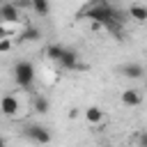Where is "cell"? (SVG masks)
I'll use <instances>...</instances> for the list:
<instances>
[{"label": "cell", "mask_w": 147, "mask_h": 147, "mask_svg": "<svg viewBox=\"0 0 147 147\" xmlns=\"http://www.w3.org/2000/svg\"><path fill=\"white\" fill-rule=\"evenodd\" d=\"M21 18V9L14 5V0H5L0 5V23H16Z\"/></svg>", "instance_id": "4"}, {"label": "cell", "mask_w": 147, "mask_h": 147, "mask_svg": "<svg viewBox=\"0 0 147 147\" xmlns=\"http://www.w3.org/2000/svg\"><path fill=\"white\" fill-rule=\"evenodd\" d=\"M129 18H133L136 23H145L147 21V7L145 5H131L129 7Z\"/></svg>", "instance_id": "10"}, {"label": "cell", "mask_w": 147, "mask_h": 147, "mask_svg": "<svg viewBox=\"0 0 147 147\" xmlns=\"http://www.w3.org/2000/svg\"><path fill=\"white\" fill-rule=\"evenodd\" d=\"M5 142H7V140H5V138H2V136H0V147H2V145H5Z\"/></svg>", "instance_id": "20"}, {"label": "cell", "mask_w": 147, "mask_h": 147, "mask_svg": "<svg viewBox=\"0 0 147 147\" xmlns=\"http://www.w3.org/2000/svg\"><path fill=\"white\" fill-rule=\"evenodd\" d=\"M14 5L18 9H28V7H32V0H14Z\"/></svg>", "instance_id": "16"}, {"label": "cell", "mask_w": 147, "mask_h": 147, "mask_svg": "<svg viewBox=\"0 0 147 147\" xmlns=\"http://www.w3.org/2000/svg\"><path fill=\"white\" fill-rule=\"evenodd\" d=\"M119 74L126 76V78H140V76L145 74V67H142L140 62H126V64L119 67Z\"/></svg>", "instance_id": "8"}, {"label": "cell", "mask_w": 147, "mask_h": 147, "mask_svg": "<svg viewBox=\"0 0 147 147\" xmlns=\"http://www.w3.org/2000/svg\"><path fill=\"white\" fill-rule=\"evenodd\" d=\"M80 16H87L90 21H94V23L103 25L106 30H110V32L119 34L122 14H119L115 7H110L108 2H103V0H96V2H92L87 9H83V11H80Z\"/></svg>", "instance_id": "1"}, {"label": "cell", "mask_w": 147, "mask_h": 147, "mask_svg": "<svg viewBox=\"0 0 147 147\" xmlns=\"http://www.w3.org/2000/svg\"><path fill=\"white\" fill-rule=\"evenodd\" d=\"M122 103L124 106H129V108H136V106H140L142 103V92L140 90H136V87H129V90H124L122 92Z\"/></svg>", "instance_id": "6"}, {"label": "cell", "mask_w": 147, "mask_h": 147, "mask_svg": "<svg viewBox=\"0 0 147 147\" xmlns=\"http://www.w3.org/2000/svg\"><path fill=\"white\" fill-rule=\"evenodd\" d=\"M64 51H67V48H64L62 44H51V46L46 48V57H48V60H55V62H60V57L64 55Z\"/></svg>", "instance_id": "11"}, {"label": "cell", "mask_w": 147, "mask_h": 147, "mask_svg": "<svg viewBox=\"0 0 147 147\" xmlns=\"http://www.w3.org/2000/svg\"><path fill=\"white\" fill-rule=\"evenodd\" d=\"M145 90H147V80H145Z\"/></svg>", "instance_id": "21"}, {"label": "cell", "mask_w": 147, "mask_h": 147, "mask_svg": "<svg viewBox=\"0 0 147 147\" xmlns=\"http://www.w3.org/2000/svg\"><path fill=\"white\" fill-rule=\"evenodd\" d=\"M2 2H5V0H0V5H2Z\"/></svg>", "instance_id": "22"}, {"label": "cell", "mask_w": 147, "mask_h": 147, "mask_svg": "<svg viewBox=\"0 0 147 147\" xmlns=\"http://www.w3.org/2000/svg\"><path fill=\"white\" fill-rule=\"evenodd\" d=\"M25 138L32 140V142H37V145H48V142H51V133H48V129L41 126V124H30V126H25Z\"/></svg>", "instance_id": "3"}, {"label": "cell", "mask_w": 147, "mask_h": 147, "mask_svg": "<svg viewBox=\"0 0 147 147\" xmlns=\"http://www.w3.org/2000/svg\"><path fill=\"white\" fill-rule=\"evenodd\" d=\"M14 80L23 90L32 87V83H34V67H32V62H28V60L16 62L14 64Z\"/></svg>", "instance_id": "2"}, {"label": "cell", "mask_w": 147, "mask_h": 147, "mask_svg": "<svg viewBox=\"0 0 147 147\" xmlns=\"http://www.w3.org/2000/svg\"><path fill=\"white\" fill-rule=\"evenodd\" d=\"M85 119L90 122V124H101L103 122V110L99 108V106H90V108H85Z\"/></svg>", "instance_id": "9"}, {"label": "cell", "mask_w": 147, "mask_h": 147, "mask_svg": "<svg viewBox=\"0 0 147 147\" xmlns=\"http://www.w3.org/2000/svg\"><path fill=\"white\" fill-rule=\"evenodd\" d=\"M18 110H21V101H18L14 94L0 96V113H2L5 117H14V115H18Z\"/></svg>", "instance_id": "5"}, {"label": "cell", "mask_w": 147, "mask_h": 147, "mask_svg": "<svg viewBox=\"0 0 147 147\" xmlns=\"http://www.w3.org/2000/svg\"><path fill=\"white\" fill-rule=\"evenodd\" d=\"M37 16H48V11H51V5H48V0H32V7H30Z\"/></svg>", "instance_id": "13"}, {"label": "cell", "mask_w": 147, "mask_h": 147, "mask_svg": "<svg viewBox=\"0 0 147 147\" xmlns=\"http://www.w3.org/2000/svg\"><path fill=\"white\" fill-rule=\"evenodd\" d=\"M7 51H11V39L9 37L0 39V53H7Z\"/></svg>", "instance_id": "15"}, {"label": "cell", "mask_w": 147, "mask_h": 147, "mask_svg": "<svg viewBox=\"0 0 147 147\" xmlns=\"http://www.w3.org/2000/svg\"><path fill=\"white\" fill-rule=\"evenodd\" d=\"M32 108H34L39 115H46V113H48V108H51V103H48V99H46L44 94H37V96H34V101H32Z\"/></svg>", "instance_id": "12"}, {"label": "cell", "mask_w": 147, "mask_h": 147, "mask_svg": "<svg viewBox=\"0 0 147 147\" xmlns=\"http://www.w3.org/2000/svg\"><path fill=\"white\" fill-rule=\"evenodd\" d=\"M21 39H23V41H39V39H41V30H39V28H34V25H30V28H25V30H23Z\"/></svg>", "instance_id": "14"}, {"label": "cell", "mask_w": 147, "mask_h": 147, "mask_svg": "<svg viewBox=\"0 0 147 147\" xmlns=\"http://www.w3.org/2000/svg\"><path fill=\"white\" fill-rule=\"evenodd\" d=\"M76 117H78V108H71L69 110V119H76Z\"/></svg>", "instance_id": "18"}, {"label": "cell", "mask_w": 147, "mask_h": 147, "mask_svg": "<svg viewBox=\"0 0 147 147\" xmlns=\"http://www.w3.org/2000/svg\"><path fill=\"white\" fill-rule=\"evenodd\" d=\"M60 67L62 69H85L83 64H78V53L71 51V48H67L64 55L60 57Z\"/></svg>", "instance_id": "7"}, {"label": "cell", "mask_w": 147, "mask_h": 147, "mask_svg": "<svg viewBox=\"0 0 147 147\" xmlns=\"http://www.w3.org/2000/svg\"><path fill=\"white\" fill-rule=\"evenodd\" d=\"M140 145H145V147H147V133H142V136H140Z\"/></svg>", "instance_id": "19"}, {"label": "cell", "mask_w": 147, "mask_h": 147, "mask_svg": "<svg viewBox=\"0 0 147 147\" xmlns=\"http://www.w3.org/2000/svg\"><path fill=\"white\" fill-rule=\"evenodd\" d=\"M5 37H9V32H7L5 23H0V39H5Z\"/></svg>", "instance_id": "17"}]
</instances>
